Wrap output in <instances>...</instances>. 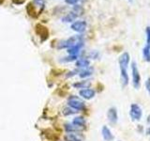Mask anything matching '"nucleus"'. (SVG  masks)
<instances>
[{
	"mask_svg": "<svg viewBox=\"0 0 150 141\" xmlns=\"http://www.w3.org/2000/svg\"><path fill=\"white\" fill-rule=\"evenodd\" d=\"M130 60V56L128 52H124L118 58L119 69H120V81L123 87H127L129 85V74H128V66Z\"/></svg>",
	"mask_w": 150,
	"mask_h": 141,
	"instance_id": "1",
	"label": "nucleus"
},
{
	"mask_svg": "<svg viewBox=\"0 0 150 141\" xmlns=\"http://www.w3.org/2000/svg\"><path fill=\"white\" fill-rule=\"evenodd\" d=\"M45 8V1L44 0H33V1H31L29 4L26 6V9H31V11H27V13L28 15L31 16V17H38L39 15H38L37 13V9H39V11L41 12Z\"/></svg>",
	"mask_w": 150,
	"mask_h": 141,
	"instance_id": "2",
	"label": "nucleus"
},
{
	"mask_svg": "<svg viewBox=\"0 0 150 141\" xmlns=\"http://www.w3.org/2000/svg\"><path fill=\"white\" fill-rule=\"evenodd\" d=\"M80 41H83V36L81 35H76V36H72L69 38L67 40H64V41H61L59 43L57 44V48L58 49H69L70 48L71 46L75 45L76 43Z\"/></svg>",
	"mask_w": 150,
	"mask_h": 141,
	"instance_id": "3",
	"label": "nucleus"
},
{
	"mask_svg": "<svg viewBox=\"0 0 150 141\" xmlns=\"http://www.w3.org/2000/svg\"><path fill=\"white\" fill-rule=\"evenodd\" d=\"M68 105L69 107H71L72 109L76 110V111H82L86 108V105H84V102L81 100L79 97L77 96H70L68 99Z\"/></svg>",
	"mask_w": 150,
	"mask_h": 141,
	"instance_id": "4",
	"label": "nucleus"
},
{
	"mask_svg": "<svg viewBox=\"0 0 150 141\" xmlns=\"http://www.w3.org/2000/svg\"><path fill=\"white\" fill-rule=\"evenodd\" d=\"M131 75H132V85L136 89H139L141 87V75L138 70L137 63L132 61L131 63Z\"/></svg>",
	"mask_w": 150,
	"mask_h": 141,
	"instance_id": "5",
	"label": "nucleus"
},
{
	"mask_svg": "<svg viewBox=\"0 0 150 141\" xmlns=\"http://www.w3.org/2000/svg\"><path fill=\"white\" fill-rule=\"evenodd\" d=\"M129 116H130V119L132 120H140L141 118L143 116V111L141 106L137 105V103H132V105H130Z\"/></svg>",
	"mask_w": 150,
	"mask_h": 141,
	"instance_id": "6",
	"label": "nucleus"
},
{
	"mask_svg": "<svg viewBox=\"0 0 150 141\" xmlns=\"http://www.w3.org/2000/svg\"><path fill=\"white\" fill-rule=\"evenodd\" d=\"M87 23L86 21H75L71 24L70 28L77 33H83L86 29Z\"/></svg>",
	"mask_w": 150,
	"mask_h": 141,
	"instance_id": "7",
	"label": "nucleus"
},
{
	"mask_svg": "<svg viewBox=\"0 0 150 141\" xmlns=\"http://www.w3.org/2000/svg\"><path fill=\"white\" fill-rule=\"evenodd\" d=\"M79 95L86 100H91L96 95V91L91 88H83L79 91Z\"/></svg>",
	"mask_w": 150,
	"mask_h": 141,
	"instance_id": "8",
	"label": "nucleus"
},
{
	"mask_svg": "<svg viewBox=\"0 0 150 141\" xmlns=\"http://www.w3.org/2000/svg\"><path fill=\"white\" fill-rule=\"evenodd\" d=\"M84 46L83 41H80L78 43H76L75 45L71 46L70 48L68 49V54L69 55H71V56H78L79 53L81 52V50L83 49V47Z\"/></svg>",
	"mask_w": 150,
	"mask_h": 141,
	"instance_id": "9",
	"label": "nucleus"
},
{
	"mask_svg": "<svg viewBox=\"0 0 150 141\" xmlns=\"http://www.w3.org/2000/svg\"><path fill=\"white\" fill-rule=\"evenodd\" d=\"M107 118L108 120L110 121V123L115 124L117 120H118V115H117V111L115 107H111L107 112Z\"/></svg>",
	"mask_w": 150,
	"mask_h": 141,
	"instance_id": "10",
	"label": "nucleus"
},
{
	"mask_svg": "<svg viewBox=\"0 0 150 141\" xmlns=\"http://www.w3.org/2000/svg\"><path fill=\"white\" fill-rule=\"evenodd\" d=\"M36 32L40 35V37L42 39V41L48 39L49 33H48V30H47V28L45 26H41V25H37L36 26Z\"/></svg>",
	"mask_w": 150,
	"mask_h": 141,
	"instance_id": "11",
	"label": "nucleus"
},
{
	"mask_svg": "<svg viewBox=\"0 0 150 141\" xmlns=\"http://www.w3.org/2000/svg\"><path fill=\"white\" fill-rule=\"evenodd\" d=\"M101 134H102V137L105 141H112L114 140V135H112L111 130L108 128L106 125H104L101 129Z\"/></svg>",
	"mask_w": 150,
	"mask_h": 141,
	"instance_id": "12",
	"label": "nucleus"
},
{
	"mask_svg": "<svg viewBox=\"0 0 150 141\" xmlns=\"http://www.w3.org/2000/svg\"><path fill=\"white\" fill-rule=\"evenodd\" d=\"M77 68H81V69H86L90 66V60L86 58H78L76 60V63H75Z\"/></svg>",
	"mask_w": 150,
	"mask_h": 141,
	"instance_id": "13",
	"label": "nucleus"
},
{
	"mask_svg": "<svg viewBox=\"0 0 150 141\" xmlns=\"http://www.w3.org/2000/svg\"><path fill=\"white\" fill-rule=\"evenodd\" d=\"M78 16L79 15L76 12L70 11V12L66 14V15L62 18V22H64V23H73L77 19Z\"/></svg>",
	"mask_w": 150,
	"mask_h": 141,
	"instance_id": "14",
	"label": "nucleus"
},
{
	"mask_svg": "<svg viewBox=\"0 0 150 141\" xmlns=\"http://www.w3.org/2000/svg\"><path fill=\"white\" fill-rule=\"evenodd\" d=\"M64 138L66 141H83V136L77 133H68Z\"/></svg>",
	"mask_w": 150,
	"mask_h": 141,
	"instance_id": "15",
	"label": "nucleus"
},
{
	"mask_svg": "<svg viewBox=\"0 0 150 141\" xmlns=\"http://www.w3.org/2000/svg\"><path fill=\"white\" fill-rule=\"evenodd\" d=\"M86 123V120H84L83 117H76V118H74L73 120H72L73 125L80 127V128H82V129L84 127Z\"/></svg>",
	"mask_w": 150,
	"mask_h": 141,
	"instance_id": "16",
	"label": "nucleus"
},
{
	"mask_svg": "<svg viewBox=\"0 0 150 141\" xmlns=\"http://www.w3.org/2000/svg\"><path fill=\"white\" fill-rule=\"evenodd\" d=\"M93 68L91 67H88L86 69H83L82 70H80L79 73V76L81 78H86V77H89L91 76V75L93 74Z\"/></svg>",
	"mask_w": 150,
	"mask_h": 141,
	"instance_id": "17",
	"label": "nucleus"
},
{
	"mask_svg": "<svg viewBox=\"0 0 150 141\" xmlns=\"http://www.w3.org/2000/svg\"><path fill=\"white\" fill-rule=\"evenodd\" d=\"M65 130L67 133H77L78 131H81L82 128L75 126L72 123H66L65 124Z\"/></svg>",
	"mask_w": 150,
	"mask_h": 141,
	"instance_id": "18",
	"label": "nucleus"
},
{
	"mask_svg": "<svg viewBox=\"0 0 150 141\" xmlns=\"http://www.w3.org/2000/svg\"><path fill=\"white\" fill-rule=\"evenodd\" d=\"M91 85V82L90 81H80V82H77V83H74L73 84V87L75 88H88L89 87H90Z\"/></svg>",
	"mask_w": 150,
	"mask_h": 141,
	"instance_id": "19",
	"label": "nucleus"
},
{
	"mask_svg": "<svg viewBox=\"0 0 150 141\" xmlns=\"http://www.w3.org/2000/svg\"><path fill=\"white\" fill-rule=\"evenodd\" d=\"M143 58L144 61L150 62V48L146 45L143 48Z\"/></svg>",
	"mask_w": 150,
	"mask_h": 141,
	"instance_id": "20",
	"label": "nucleus"
},
{
	"mask_svg": "<svg viewBox=\"0 0 150 141\" xmlns=\"http://www.w3.org/2000/svg\"><path fill=\"white\" fill-rule=\"evenodd\" d=\"M78 59V56H71L69 55L68 56H65L62 59H60L61 62H72V61H76Z\"/></svg>",
	"mask_w": 150,
	"mask_h": 141,
	"instance_id": "21",
	"label": "nucleus"
},
{
	"mask_svg": "<svg viewBox=\"0 0 150 141\" xmlns=\"http://www.w3.org/2000/svg\"><path fill=\"white\" fill-rule=\"evenodd\" d=\"M77 112H78V111L72 109L71 107H66L65 109L63 110V114H64L65 116H70V115L75 114V113H77Z\"/></svg>",
	"mask_w": 150,
	"mask_h": 141,
	"instance_id": "22",
	"label": "nucleus"
},
{
	"mask_svg": "<svg viewBox=\"0 0 150 141\" xmlns=\"http://www.w3.org/2000/svg\"><path fill=\"white\" fill-rule=\"evenodd\" d=\"M145 35H146V46L150 48V26L145 28Z\"/></svg>",
	"mask_w": 150,
	"mask_h": 141,
	"instance_id": "23",
	"label": "nucleus"
},
{
	"mask_svg": "<svg viewBox=\"0 0 150 141\" xmlns=\"http://www.w3.org/2000/svg\"><path fill=\"white\" fill-rule=\"evenodd\" d=\"M88 56L92 59H98L100 58V53H98V51H91L90 53H89Z\"/></svg>",
	"mask_w": 150,
	"mask_h": 141,
	"instance_id": "24",
	"label": "nucleus"
},
{
	"mask_svg": "<svg viewBox=\"0 0 150 141\" xmlns=\"http://www.w3.org/2000/svg\"><path fill=\"white\" fill-rule=\"evenodd\" d=\"M145 88H146L147 92L149 93V95H150V77H148L146 79V81H145Z\"/></svg>",
	"mask_w": 150,
	"mask_h": 141,
	"instance_id": "25",
	"label": "nucleus"
},
{
	"mask_svg": "<svg viewBox=\"0 0 150 141\" xmlns=\"http://www.w3.org/2000/svg\"><path fill=\"white\" fill-rule=\"evenodd\" d=\"M80 0H65V2L69 5H77Z\"/></svg>",
	"mask_w": 150,
	"mask_h": 141,
	"instance_id": "26",
	"label": "nucleus"
},
{
	"mask_svg": "<svg viewBox=\"0 0 150 141\" xmlns=\"http://www.w3.org/2000/svg\"><path fill=\"white\" fill-rule=\"evenodd\" d=\"M77 73H80L79 70H72V72H69V73H68V74L66 75L67 77H71V76H74L75 74H76Z\"/></svg>",
	"mask_w": 150,
	"mask_h": 141,
	"instance_id": "27",
	"label": "nucleus"
},
{
	"mask_svg": "<svg viewBox=\"0 0 150 141\" xmlns=\"http://www.w3.org/2000/svg\"><path fill=\"white\" fill-rule=\"evenodd\" d=\"M14 4H17V5H20V0H12ZM23 2H25V0H21V3L23 4Z\"/></svg>",
	"mask_w": 150,
	"mask_h": 141,
	"instance_id": "28",
	"label": "nucleus"
},
{
	"mask_svg": "<svg viewBox=\"0 0 150 141\" xmlns=\"http://www.w3.org/2000/svg\"><path fill=\"white\" fill-rule=\"evenodd\" d=\"M145 134L147 135H150V127H147L146 130H145Z\"/></svg>",
	"mask_w": 150,
	"mask_h": 141,
	"instance_id": "29",
	"label": "nucleus"
},
{
	"mask_svg": "<svg viewBox=\"0 0 150 141\" xmlns=\"http://www.w3.org/2000/svg\"><path fill=\"white\" fill-rule=\"evenodd\" d=\"M146 121L148 122V123H150V115L147 117V120H146Z\"/></svg>",
	"mask_w": 150,
	"mask_h": 141,
	"instance_id": "30",
	"label": "nucleus"
},
{
	"mask_svg": "<svg viewBox=\"0 0 150 141\" xmlns=\"http://www.w3.org/2000/svg\"><path fill=\"white\" fill-rule=\"evenodd\" d=\"M129 2H132V0H129Z\"/></svg>",
	"mask_w": 150,
	"mask_h": 141,
	"instance_id": "31",
	"label": "nucleus"
}]
</instances>
